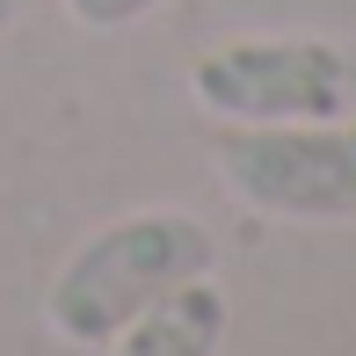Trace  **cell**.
Wrapping results in <instances>:
<instances>
[{
    "label": "cell",
    "mask_w": 356,
    "mask_h": 356,
    "mask_svg": "<svg viewBox=\"0 0 356 356\" xmlns=\"http://www.w3.org/2000/svg\"><path fill=\"white\" fill-rule=\"evenodd\" d=\"M218 175L269 218H356V117L240 124L218 145Z\"/></svg>",
    "instance_id": "3"
},
{
    "label": "cell",
    "mask_w": 356,
    "mask_h": 356,
    "mask_svg": "<svg viewBox=\"0 0 356 356\" xmlns=\"http://www.w3.org/2000/svg\"><path fill=\"white\" fill-rule=\"evenodd\" d=\"M211 233L189 211H131L102 233H88L66 254V269L44 291V327L73 349H102L117 327H131L145 305H160L175 284L211 277Z\"/></svg>",
    "instance_id": "1"
},
{
    "label": "cell",
    "mask_w": 356,
    "mask_h": 356,
    "mask_svg": "<svg viewBox=\"0 0 356 356\" xmlns=\"http://www.w3.org/2000/svg\"><path fill=\"white\" fill-rule=\"evenodd\" d=\"M225 320H233L225 291L211 277H189V284H175L160 305H145L131 327L109 334L102 356H218Z\"/></svg>",
    "instance_id": "4"
},
{
    "label": "cell",
    "mask_w": 356,
    "mask_h": 356,
    "mask_svg": "<svg viewBox=\"0 0 356 356\" xmlns=\"http://www.w3.org/2000/svg\"><path fill=\"white\" fill-rule=\"evenodd\" d=\"M160 0H66V15L80 29H124V22H138V15H153Z\"/></svg>",
    "instance_id": "5"
},
{
    "label": "cell",
    "mask_w": 356,
    "mask_h": 356,
    "mask_svg": "<svg viewBox=\"0 0 356 356\" xmlns=\"http://www.w3.org/2000/svg\"><path fill=\"white\" fill-rule=\"evenodd\" d=\"M189 95L225 124H327L356 109V51L334 37H225L189 66Z\"/></svg>",
    "instance_id": "2"
}]
</instances>
